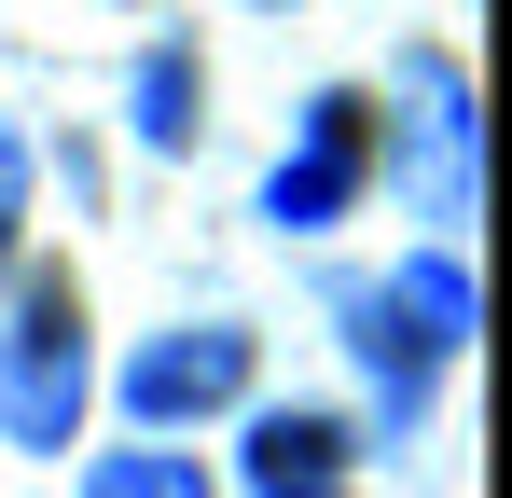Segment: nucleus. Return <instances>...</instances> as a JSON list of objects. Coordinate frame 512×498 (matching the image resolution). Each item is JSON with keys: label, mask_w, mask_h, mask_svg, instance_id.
I'll return each instance as SVG.
<instances>
[{"label": "nucleus", "mask_w": 512, "mask_h": 498, "mask_svg": "<svg viewBox=\"0 0 512 498\" xmlns=\"http://www.w3.org/2000/svg\"><path fill=\"white\" fill-rule=\"evenodd\" d=\"M84 498H208V471L194 457H97Z\"/></svg>", "instance_id": "1a4fd4ad"}, {"label": "nucleus", "mask_w": 512, "mask_h": 498, "mask_svg": "<svg viewBox=\"0 0 512 498\" xmlns=\"http://www.w3.org/2000/svg\"><path fill=\"white\" fill-rule=\"evenodd\" d=\"M416 125H429V194H443V222L471 208V83H457V56H416Z\"/></svg>", "instance_id": "39448f33"}, {"label": "nucleus", "mask_w": 512, "mask_h": 498, "mask_svg": "<svg viewBox=\"0 0 512 498\" xmlns=\"http://www.w3.org/2000/svg\"><path fill=\"white\" fill-rule=\"evenodd\" d=\"M277 498H333V485H277Z\"/></svg>", "instance_id": "9b49d317"}, {"label": "nucleus", "mask_w": 512, "mask_h": 498, "mask_svg": "<svg viewBox=\"0 0 512 498\" xmlns=\"http://www.w3.org/2000/svg\"><path fill=\"white\" fill-rule=\"evenodd\" d=\"M14 222H28V139L0 125V249H14Z\"/></svg>", "instance_id": "9d476101"}, {"label": "nucleus", "mask_w": 512, "mask_h": 498, "mask_svg": "<svg viewBox=\"0 0 512 498\" xmlns=\"http://www.w3.org/2000/svg\"><path fill=\"white\" fill-rule=\"evenodd\" d=\"M84 305H70V277H28L14 291V319H0V443L14 457H70V429H84Z\"/></svg>", "instance_id": "f257e3e1"}, {"label": "nucleus", "mask_w": 512, "mask_h": 498, "mask_svg": "<svg viewBox=\"0 0 512 498\" xmlns=\"http://www.w3.org/2000/svg\"><path fill=\"white\" fill-rule=\"evenodd\" d=\"M333 319H346V346L374 360V388H388V415H416V402H429V374H443V346L416 332V305H402L388 277H346V291H333Z\"/></svg>", "instance_id": "20e7f679"}, {"label": "nucleus", "mask_w": 512, "mask_h": 498, "mask_svg": "<svg viewBox=\"0 0 512 498\" xmlns=\"http://www.w3.org/2000/svg\"><path fill=\"white\" fill-rule=\"evenodd\" d=\"M333 457H346V429L333 415H250V485H333Z\"/></svg>", "instance_id": "423d86ee"}, {"label": "nucleus", "mask_w": 512, "mask_h": 498, "mask_svg": "<svg viewBox=\"0 0 512 498\" xmlns=\"http://www.w3.org/2000/svg\"><path fill=\"white\" fill-rule=\"evenodd\" d=\"M236 388H250V332H222V319H194V332H167V346H139V360H125V402L153 415V429H167V415L236 402Z\"/></svg>", "instance_id": "7ed1b4c3"}, {"label": "nucleus", "mask_w": 512, "mask_h": 498, "mask_svg": "<svg viewBox=\"0 0 512 498\" xmlns=\"http://www.w3.org/2000/svg\"><path fill=\"white\" fill-rule=\"evenodd\" d=\"M388 291L416 305V332H429V346H471V263H457V249H416Z\"/></svg>", "instance_id": "0eeeda50"}, {"label": "nucleus", "mask_w": 512, "mask_h": 498, "mask_svg": "<svg viewBox=\"0 0 512 498\" xmlns=\"http://www.w3.org/2000/svg\"><path fill=\"white\" fill-rule=\"evenodd\" d=\"M360 166H374V139H360V97H305V139H291V153H277V180H263V222H277V236H319V222H346Z\"/></svg>", "instance_id": "f03ea898"}, {"label": "nucleus", "mask_w": 512, "mask_h": 498, "mask_svg": "<svg viewBox=\"0 0 512 498\" xmlns=\"http://www.w3.org/2000/svg\"><path fill=\"white\" fill-rule=\"evenodd\" d=\"M125 125H139L153 153H180V139H194V56H180V42H153V56H139V111H125Z\"/></svg>", "instance_id": "6e6552de"}]
</instances>
